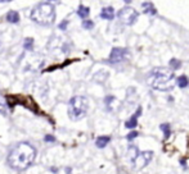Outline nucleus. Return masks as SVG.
Here are the masks:
<instances>
[{
  "label": "nucleus",
  "mask_w": 189,
  "mask_h": 174,
  "mask_svg": "<svg viewBox=\"0 0 189 174\" xmlns=\"http://www.w3.org/2000/svg\"><path fill=\"white\" fill-rule=\"evenodd\" d=\"M176 85L180 87V89H185V87L189 85V79L187 76H180L176 78Z\"/></svg>",
  "instance_id": "12"
},
{
  "label": "nucleus",
  "mask_w": 189,
  "mask_h": 174,
  "mask_svg": "<svg viewBox=\"0 0 189 174\" xmlns=\"http://www.w3.org/2000/svg\"><path fill=\"white\" fill-rule=\"evenodd\" d=\"M143 157H144V165H147L149 161H151V159H152V155H153V152L152 151H144L140 154Z\"/></svg>",
  "instance_id": "16"
},
{
  "label": "nucleus",
  "mask_w": 189,
  "mask_h": 174,
  "mask_svg": "<svg viewBox=\"0 0 189 174\" xmlns=\"http://www.w3.org/2000/svg\"><path fill=\"white\" fill-rule=\"evenodd\" d=\"M180 164L184 166V168H187V161H185V159H180Z\"/></svg>",
  "instance_id": "23"
},
{
  "label": "nucleus",
  "mask_w": 189,
  "mask_h": 174,
  "mask_svg": "<svg viewBox=\"0 0 189 174\" xmlns=\"http://www.w3.org/2000/svg\"><path fill=\"white\" fill-rule=\"evenodd\" d=\"M45 141L53 142V141H54V137H53V136H45Z\"/></svg>",
  "instance_id": "22"
},
{
  "label": "nucleus",
  "mask_w": 189,
  "mask_h": 174,
  "mask_svg": "<svg viewBox=\"0 0 189 174\" xmlns=\"http://www.w3.org/2000/svg\"><path fill=\"white\" fill-rule=\"evenodd\" d=\"M170 67H171L172 69H179V68L181 67V63H180L178 59H171V60H170Z\"/></svg>",
  "instance_id": "18"
},
{
  "label": "nucleus",
  "mask_w": 189,
  "mask_h": 174,
  "mask_svg": "<svg viewBox=\"0 0 189 174\" xmlns=\"http://www.w3.org/2000/svg\"><path fill=\"white\" fill-rule=\"evenodd\" d=\"M3 2H5V3H6V2H12V0H0V3H3Z\"/></svg>",
  "instance_id": "25"
},
{
  "label": "nucleus",
  "mask_w": 189,
  "mask_h": 174,
  "mask_svg": "<svg viewBox=\"0 0 189 174\" xmlns=\"http://www.w3.org/2000/svg\"><path fill=\"white\" fill-rule=\"evenodd\" d=\"M110 141H111V137H108V136H102V137H98L97 141H95V143H97V146H98L99 149H103V147L107 146Z\"/></svg>",
  "instance_id": "9"
},
{
  "label": "nucleus",
  "mask_w": 189,
  "mask_h": 174,
  "mask_svg": "<svg viewBox=\"0 0 189 174\" xmlns=\"http://www.w3.org/2000/svg\"><path fill=\"white\" fill-rule=\"evenodd\" d=\"M130 2H131V0H125V3H130Z\"/></svg>",
  "instance_id": "26"
},
{
  "label": "nucleus",
  "mask_w": 189,
  "mask_h": 174,
  "mask_svg": "<svg viewBox=\"0 0 189 174\" xmlns=\"http://www.w3.org/2000/svg\"><path fill=\"white\" fill-rule=\"evenodd\" d=\"M159 128H161V130L165 134V138H169L170 134H171V129H170V124H167V123H163V124L159 126Z\"/></svg>",
  "instance_id": "15"
},
{
  "label": "nucleus",
  "mask_w": 189,
  "mask_h": 174,
  "mask_svg": "<svg viewBox=\"0 0 189 174\" xmlns=\"http://www.w3.org/2000/svg\"><path fill=\"white\" fill-rule=\"evenodd\" d=\"M23 46H25V49H27V50H31L32 46H34V40H32V39H26V40H25V44H23Z\"/></svg>",
  "instance_id": "19"
},
{
  "label": "nucleus",
  "mask_w": 189,
  "mask_h": 174,
  "mask_svg": "<svg viewBox=\"0 0 189 174\" xmlns=\"http://www.w3.org/2000/svg\"><path fill=\"white\" fill-rule=\"evenodd\" d=\"M77 14H78V17H81V18H86L90 14V9L88 8V6H84V5H81L78 8V10H77Z\"/></svg>",
  "instance_id": "13"
},
{
  "label": "nucleus",
  "mask_w": 189,
  "mask_h": 174,
  "mask_svg": "<svg viewBox=\"0 0 189 174\" xmlns=\"http://www.w3.org/2000/svg\"><path fill=\"white\" fill-rule=\"evenodd\" d=\"M88 108H89V103L88 99L84 96H75L70 100L68 104V114L71 119L78 120L84 118L86 113H88Z\"/></svg>",
  "instance_id": "4"
},
{
  "label": "nucleus",
  "mask_w": 189,
  "mask_h": 174,
  "mask_svg": "<svg viewBox=\"0 0 189 174\" xmlns=\"http://www.w3.org/2000/svg\"><path fill=\"white\" fill-rule=\"evenodd\" d=\"M140 114H142V108H138V110L135 112V114L129 120H126L125 127L126 128H135L138 126V117H139Z\"/></svg>",
  "instance_id": "7"
},
{
  "label": "nucleus",
  "mask_w": 189,
  "mask_h": 174,
  "mask_svg": "<svg viewBox=\"0 0 189 174\" xmlns=\"http://www.w3.org/2000/svg\"><path fill=\"white\" fill-rule=\"evenodd\" d=\"M0 113L3 115H6V103L2 95H0Z\"/></svg>",
  "instance_id": "17"
},
{
  "label": "nucleus",
  "mask_w": 189,
  "mask_h": 174,
  "mask_svg": "<svg viewBox=\"0 0 189 174\" xmlns=\"http://www.w3.org/2000/svg\"><path fill=\"white\" fill-rule=\"evenodd\" d=\"M143 9H144V13H147V14H152V16L157 14V10L155 9L153 4H151V3H143Z\"/></svg>",
  "instance_id": "11"
},
{
  "label": "nucleus",
  "mask_w": 189,
  "mask_h": 174,
  "mask_svg": "<svg viewBox=\"0 0 189 174\" xmlns=\"http://www.w3.org/2000/svg\"><path fill=\"white\" fill-rule=\"evenodd\" d=\"M138 134H139V133H138L136 130H133V132H130V133L126 136V138H127L129 141H133L134 138H136V137H138Z\"/></svg>",
  "instance_id": "21"
},
{
  "label": "nucleus",
  "mask_w": 189,
  "mask_h": 174,
  "mask_svg": "<svg viewBox=\"0 0 189 174\" xmlns=\"http://www.w3.org/2000/svg\"><path fill=\"white\" fill-rule=\"evenodd\" d=\"M127 55V51L125 49H121V47H113L112 51H111V55H110V62L111 63H120L122 62L123 59L126 58Z\"/></svg>",
  "instance_id": "6"
},
{
  "label": "nucleus",
  "mask_w": 189,
  "mask_h": 174,
  "mask_svg": "<svg viewBox=\"0 0 189 174\" xmlns=\"http://www.w3.org/2000/svg\"><path fill=\"white\" fill-rule=\"evenodd\" d=\"M172 78H174V72L169 68H155L149 73L147 82L151 87H153L155 90L159 91H169L172 90Z\"/></svg>",
  "instance_id": "2"
},
{
  "label": "nucleus",
  "mask_w": 189,
  "mask_h": 174,
  "mask_svg": "<svg viewBox=\"0 0 189 174\" xmlns=\"http://www.w3.org/2000/svg\"><path fill=\"white\" fill-rule=\"evenodd\" d=\"M129 154H130V157H131V161L135 163V159L139 156V150L135 146H130L129 147Z\"/></svg>",
  "instance_id": "14"
},
{
  "label": "nucleus",
  "mask_w": 189,
  "mask_h": 174,
  "mask_svg": "<svg viewBox=\"0 0 189 174\" xmlns=\"http://www.w3.org/2000/svg\"><path fill=\"white\" fill-rule=\"evenodd\" d=\"M31 19L36 22L38 25H42V26L52 25L55 19V12L53 5H50L48 3L38 5L31 12Z\"/></svg>",
  "instance_id": "3"
},
{
  "label": "nucleus",
  "mask_w": 189,
  "mask_h": 174,
  "mask_svg": "<svg viewBox=\"0 0 189 174\" xmlns=\"http://www.w3.org/2000/svg\"><path fill=\"white\" fill-rule=\"evenodd\" d=\"M119 19L125 25H133L134 22L136 21V18L139 17V13H138L135 9L130 8V6H125L122 8L119 13H117Z\"/></svg>",
  "instance_id": "5"
},
{
  "label": "nucleus",
  "mask_w": 189,
  "mask_h": 174,
  "mask_svg": "<svg viewBox=\"0 0 189 174\" xmlns=\"http://www.w3.org/2000/svg\"><path fill=\"white\" fill-rule=\"evenodd\" d=\"M66 26H67V22L64 21V23H61V25H59V28H62V30H64V28H66Z\"/></svg>",
  "instance_id": "24"
},
{
  "label": "nucleus",
  "mask_w": 189,
  "mask_h": 174,
  "mask_svg": "<svg viewBox=\"0 0 189 174\" xmlns=\"http://www.w3.org/2000/svg\"><path fill=\"white\" fill-rule=\"evenodd\" d=\"M6 21L10 23H18L19 22V14L17 12H9L6 14Z\"/></svg>",
  "instance_id": "10"
},
{
  "label": "nucleus",
  "mask_w": 189,
  "mask_h": 174,
  "mask_svg": "<svg viewBox=\"0 0 189 174\" xmlns=\"http://www.w3.org/2000/svg\"><path fill=\"white\" fill-rule=\"evenodd\" d=\"M36 156L35 149L28 143H19L14 147L8 156V164L18 172L25 170L30 166Z\"/></svg>",
  "instance_id": "1"
},
{
  "label": "nucleus",
  "mask_w": 189,
  "mask_h": 174,
  "mask_svg": "<svg viewBox=\"0 0 189 174\" xmlns=\"http://www.w3.org/2000/svg\"><path fill=\"white\" fill-rule=\"evenodd\" d=\"M82 27L86 28V30H91V28L94 27V22H91V21H84L82 22Z\"/></svg>",
  "instance_id": "20"
},
{
  "label": "nucleus",
  "mask_w": 189,
  "mask_h": 174,
  "mask_svg": "<svg viewBox=\"0 0 189 174\" xmlns=\"http://www.w3.org/2000/svg\"><path fill=\"white\" fill-rule=\"evenodd\" d=\"M100 18L103 19H108V21H112L115 18V10L112 6H107V8H103L100 12Z\"/></svg>",
  "instance_id": "8"
}]
</instances>
